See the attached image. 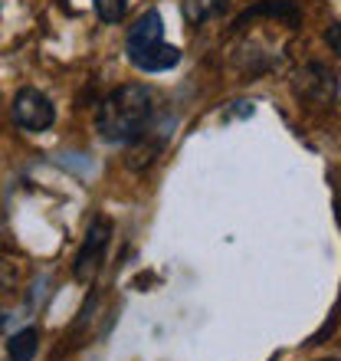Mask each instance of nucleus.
Instances as JSON below:
<instances>
[{
    "label": "nucleus",
    "instance_id": "1",
    "mask_svg": "<svg viewBox=\"0 0 341 361\" xmlns=\"http://www.w3.org/2000/svg\"><path fill=\"white\" fill-rule=\"evenodd\" d=\"M151 122V92L142 82H128L108 92L95 112V128L105 142L128 145L138 142Z\"/></svg>",
    "mask_w": 341,
    "mask_h": 361
},
{
    "label": "nucleus",
    "instance_id": "2",
    "mask_svg": "<svg viewBox=\"0 0 341 361\" xmlns=\"http://www.w3.org/2000/svg\"><path fill=\"white\" fill-rule=\"evenodd\" d=\"M125 53H128V63L142 73H168L180 63V49L164 43V17L158 10H144L135 20L125 39Z\"/></svg>",
    "mask_w": 341,
    "mask_h": 361
},
{
    "label": "nucleus",
    "instance_id": "3",
    "mask_svg": "<svg viewBox=\"0 0 341 361\" xmlns=\"http://www.w3.org/2000/svg\"><path fill=\"white\" fill-rule=\"evenodd\" d=\"M108 240H112V220L99 217L89 227L82 247L76 253V263H73V276H76L79 283H89L99 273V267H102V259H105V250H108Z\"/></svg>",
    "mask_w": 341,
    "mask_h": 361
},
{
    "label": "nucleus",
    "instance_id": "4",
    "mask_svg": "<svg viewBox=\"0 0 341 361\" xmlns=\"http://www.w3.org/2000/svg\"><path fill=\"white\" fill-rule=\"evenodd\" d=\"M13 122L23 132H46L56 122V109L49 102V95H43L39 89H20L13 95Z\"/></svg>",
    "mask_w": 341,
    "mask_h": 361
},
{
    "label": "nucleus",
    "instance_id": "5",
    "mask_svg": "<svg viewBox=\"0 0 341 361\" xmlns=\"http://www.w3.org/2000/svg\"><path fill=\"white\" fill-rule=\"evenodd\" d=\"M295 92L302 95V99H312V102H318V105L332 102L335 76L325 66H318V63H309V66L299 73V79H295Z\"/></svg>",
    "mask_w": 341,
    "mask_h": 361
},
{
    "label": "nucleus",
    "instance_id": "6",
    "mask_svg": "<svg viewBox=\"0 0 341 361\" xmlns=\"http://www.w3.org/2000/svg\"><path fill=\"white\" fill-rule=\"evenodd\" d=\"M39 348V329H23V332L10 335L7 342V361H33V355H37Z\"/></svg>",
    "mask_w": 341,
    "mask_h": 361
},
{
    "label": "nucleus",
    "instance_id": "7",
    "mask_svg": "<svg viewBox=\"0 0 341 361\" xmlns=\"http://www.w3.org/2000/svg\"><path fill=\"white\" fill-rule=\"evenodd\" d=\"M259 13H273V17H285L289 23H295L299 20V10H295V4L292 0H266V4H259V7H253V10H247L243 17L237 20V27H243L249 17H259Z\"/></svg>",
    "mask_w": 341,
    "mask_h": 361
},
{
    "label": "nucleus",
    "instance_id": "8",
    "mask_svg": "<svg viewBox=\"0 0 341 361\" xmlns=\"http://www.w3.org/2000/svg\"><path fill=\"white\" fill-rule=\"evenodd\" d=\"M223 4L227 0H187V20H207V17H213V13H220L223 10Z\"/></svg>",
    "mask_w": 341,
    "mask_h": 361
},
{
    "label": "nucleus",
    "instance_id": "9",
    "mask_svg": "<svg viewBox=\"0 0 341 361\" xmlns=\"http://www.w3.org/2000/svg\"><path fill=\"white\" fill-rule=\"evenodd\" d=\"M128 10V0H95V13L102 23H118Z\"/></svg>",
    "mask_w": 341,
    "mask_h": 361
},
{
    "label": "nucleus",
    "instance_id": "10",
    "mask_svg": "<svg viewBox=\"0 0 341 361\" xmlns=\"http://www.w3.org/2000/svg\"><path fill=\"white\" fill-rule=\"evenodd\" d=\"M328 47H332L335 53H338V56H341V20H338V23H335L332 30H328Z\"/></svg>",
    "mask_w": 341,
    "mask_h": 361
},
{
    "label": "nucleus",
    "instance_id": "11",
    "mask_svg": "<svg viewBox=\"0 0 341 361\" xmlns=\"http://www.w3.org/2000/svg\"><path fill=\"white\" fill-rule=\"evenodd\" d=\"M332 361H335V358H332Z\"/></svg>",
    "mask_w": 341,
    "mask_h": 361
}]
</instances>
